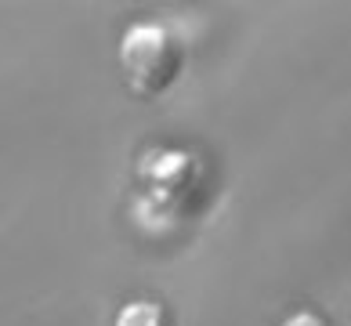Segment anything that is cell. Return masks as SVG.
<instances>
[{"mask_svg":"<svg viewBox=\"0 0 351 326\" xmlns=\"http://www.w3.org/2000/svg\"><path fill=\"white\" fill-rule=\"evenodd\" d=\"M181 44L160 22H134L120 36V69L138 95H163L181 76Z\"/></svg>","mask_w":351,"mask_h":326,"instance_id":"cell-1","label":"cell"},{"mask_svg":"<svg viewBox=\"0 0 351 326\" xmlns=\"http://www.w3.org/2000/svg\"><path fill=\"white\" fill-rule=\"evenodd\" d=\"M112 326H174V316L167 312L160 301H127L120 312H116Z\"/></svg>","mask_w":351,"mask_h":326,"instance_id":"cell-2","label":"cell"},{"mask_svg":"<svg viewBox=\"0 0 351 326\" xmlns=\"http://www.w3.org/2000/svg\"><path fill=\"white\" fill-rule=\"evenodd\" d=\"M279 326H330V319L319 316V312H293V316L282 319Z\"/></svg>","mask_w":351,"mask_h":326,"instance_id":"cell-3","label":"cell"}]
</instances>
